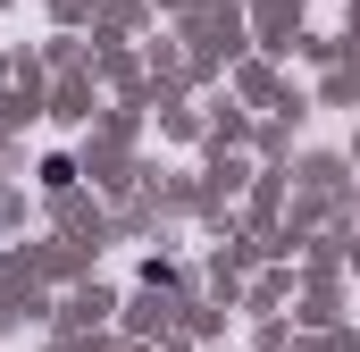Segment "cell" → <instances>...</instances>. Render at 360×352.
I'll return each instance as SVG.
<instances>
[{
    "label": "cell",
    "mask_w": 360,
    "mask_h": 352,
    "mask_svg": "<svg viewBox=\"0 0 360 352\" xmlns=\"http://www.w3.org/2000/svg\"><path fill=\"white\" fill-rule=\"evenodd\" d=\"M68 184H76V151H51L42 160V193H68Z\"/></svg>",
    "instance_id": "6da1fadb"
}]
</instances>
